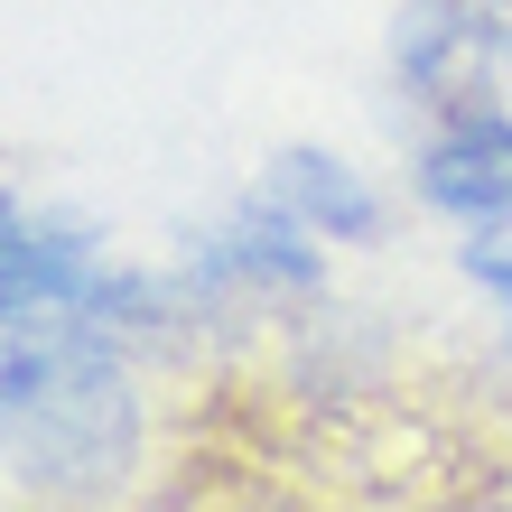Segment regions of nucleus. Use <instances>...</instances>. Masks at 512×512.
<instances>
[{
    "mask_svg": "<svg viewBox=\"0 0 512 512\" xmlns=\"http://www.w3.org/2000/svg\"><path fill=\"white\" fill-rule=\"evenodd\" d=\"M0 457L38 494H112L140 466V401L112 336L75 317L10 326L0 345Z\"/></svg>",
    "mask_w": 512,
    "mask_h": 512,
    "instance_id": "obj_1",
    "label": "nucleus"
},
{
    "mask_svg": "<svg viewBox=\"0 0 512 512\" xmlns=\"http://www.w3.org/2000/svg\"><path fill=\"white\" fill-rule=\"evenodd\" d=\"M317 280H326V261H317L308 224H298L280 196H252L243 215L196 233V252H187V289L215 298V308H243V298H308Z\"/></svg>",
    "mask_w": 512,
    "mask_h": 512,
    "instance_id": "obj_2",
    "label": "nucleus"
},
{
    "mask_svg": "<svg viewBox=\"0 0 512 512\" xmlns=\"http://www.w3.org/2000/svg\"><path fill=\"white\" fill-rule=\"evenodd\" d=\"M391 56H401V84L419 103H438L447 122L457 112H494V75L512 66V19L466 10V0H410Z\"/></svg>",
    "mask_w": 512,
    "mask_h": 512,
    "instance_id": "obj_3",
    "label": "nucleus"
},
{
    "mask_svg": "<svg viewBox=\"0 0 512 512\" xmlns=\"http://www.w3.org/2000/svg\"><path fill=\"white\" fill-rule=\"evenodd\" d=\"M419 196L438 215L503 224L512 215V122L503 112H457V122L419 149Z\"/></svg>",
    "mask_w": 512,
    "mask_h": 512,
    "instance_id": "obj_4",
    "label": "nucleus"
},
{
    "mask_svg": "<svg viewBox=\"0 0 512 512\" xmlns=\"http://www.w3.org/2000/svg\"><path fill=\"white\" fill-rule=\"evenodd\" d=\"M103 261L84 233L66 224H19L0 243V326H47V317H84Z\"/></svg>",
    "mask_w": 512,
    "mask_h": 512,
    "instance_id": "obj_5",
    "label": "nucleus"
},
{
    "mask_svg": "<svg viewBox=\"0 0 512 512\" xmlns=\"http://www.w3.org/2000/svg\"><path fill=\"white\" fill-rule=\"evenodd\" d=\"M270 196H280L308 233H336V243H373V233H382V196L345 159H326V149H280Z\"/></svg>",
    "mask_w": 512,
    "mask_h": 512,
    "instance_id": "obj_6",
    "label": "nucleus"
},
{
    "mask_svg": "<svg viewBox=\"0 0 512 512\" xmlns=\"http://www.w3.org/2000/svg\"><path fill=\"white\" fill-rule=\"evenodd\" d=\"M466 280L485 289V298H503V308H512V252H485V243H475V252H466Z\"/></svg>",
    "mask_w": 512,
    "mask_h": 512,
    "instance_id": "obj_7",
    "label": "nucleus"
},
{
    "mask_svg": "<svg viewBox=\"0 0 512 512\" xmlns=\"http://www.w3.org/2000/svg\"><path fill=\"white\" fill-rule=\"evenodd\" d=\"M10 233H19V205H10V196H0V243H10Z\"/></svg>",
    "mask_w": 512,
    "mask_h": 512,
    "instance_id": "obj_8",
    "label": "nucleus"
}]
</instances>
